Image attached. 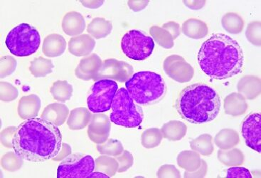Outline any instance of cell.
I'll return each mask as SVG.
<instances>
[{
  "label": "cell",
  "instance_id": "6da1fadb",
  "mask_svg": "<svg viewBox=\"0 0 261 178\" xmlns=\"http://www.w3.org/2000/svg\"><path fill=\"white\" fill-rule=\"evenodd\" d=\"M62 145V135L58 127L42 118L25 120L17 127L12 140L14 152L32 163L54 159Z\"/></svg>",
  "mask_w": 261,
  "mask_h": 178
},
{
  "label": "cell",
  "instance_id": "7a4b0ae2",
  "mask_svg": "<svg viewBox=\"0 0 261 178\" xmlns=\"http://www.w3.org/2000/svg\"><path fill=\"white\" fill-rule=\"evenodd\" d=\"M198 63L201 71L210 78L229 79L242 71L244 52L233 38L224 34H215L201 46Z\"/></svg>",
  "mask_w": 261,
  "mask_h": 178
},
{
  "label": "cell",
  "instance_id": "3957f363",
  "mask_svg": "<svg viewBox=\"0 0 261 178\" xmlns=\"http://www.w3.org/2000/svg\"><path fill=\"white\" fill-rule=\"evenodd\" d=\"M217 91L205 84L187 86L176 100V109L181 118L191 123H210L217 118L221 109Z\"/></svg>",
  "mask_w": 261,
  "mask_h": 178
},
{
  "label": "cell",
  "instance_id": "277c9868",
  "mask_svg": "<svg viewBox=\"0 0 261 178\" xmlns=\"http://www.w3.org/2000/svg\"><path fill=\"white\" fill-rule=\"evenodd\" d=\"M125 87L133 100L140 105L158 103L167 91L163 77L152 71L135 73L126 82Z\"/></svg>",
  "mask_w": 261,
  "mask_h": 178
},
{
  "label": "cell",
  "instance_id": "5b68a950",
  "mask_svg": "<svg viewBox=\"0 0 261 178\" xmlns=\"http://www.w3.org/2000/svg\"><path fill=\"white\" fill-rule=\"evenodd\" d=\"M110 119L117 125L125 128H137L143 123V110L134 103L125 88L117 91L112 104Z\"/></svg>",
  "mask_w": 261,
  "mask_h": 178
},
{
  "label": "cell",
  "instance_id": "8992f818",
  "mask_svg": "<svg viewBox=\"0 0 261 178\" xmlns=\"http://www.w3.org/2000/svg\"><path fill=\"white\" fill-rule=\"evenodd\" d=\"M9 51L19 57H28L39 49L41 36L37 29L23 23L12 29L5 39Z\"/></svg>",
  "mask_w": 261,
  "mask_h": 178
},
{
  "label": "cell",
  "instance_id": "52a82bcc",
  "mask_svg": "<svg viewBox=\"0 0 261 178\" xmlns=\"http://www.w3.org/2000/svg\"><path fill=\"white\" fill-rule=\"evenodd\" d=\"M155 47L154 39L140 30H132L122 37L121 48L124 55L136 61H143L152 55Z\"/></svg>",
  "mask_w": 261,
  "mask_h": 178
},
{
  "label": "cell",
  "instance_id": "ba28073f",
  "mask_svg": "<svg viewBox=\"0 0 261 178\" xmlns=\"http://www.w3.org/2000/svg\"><path fill=\"white\" fill-rule=\"evenodd\" d=\"M118 91V84L111 79L96 81L87 99L88 109L95 113L109 111Z\"/></svg>",
  "mask_w": 261,
  "mask_h": 178
},
{
  "label": "cell",
  "instance_id": "9c48e42d",
  "mask_svg": "<svg viewBox=\"0 0 261 178\" xmlns=\"http://www.w3.org/2000/svg\"><path fill=\"white\" fill-rule=\"evenodd\" d=\"M95 168V162L90 155L70 154L59 165L57 177H88Z\"/></svg>",
  "mask_w": 261,
  "mask_h": 178
},
{
  "label": "cell",
  "instance_id": "30bf717a",
  "mask_svg": "<svg viewBox=\"0 0 261 178\" xmlns=\"http://www.w3.org/2000/svg\"><path fill=\"white\" fill-rule=\"evenodd\" d=\"M241 134L246 145L252 150L260 154L261 150V116L260 113H253L248 115L241 126Z\"/></svg>",
  "mask_w": 261,
  "mask_h": 178
},
{
  "label": "cell",
  "instance_id": "8fae6325",
  "mask_svg": "<svg viewBox=\"0 0 261 178\" xmlns=\"http://www.w3.org/2000/svg\"><path fill=\"white\" fill-rule=\"evenodd\" d=\"M133 73L132 66L127 63L119 62L116 59H107L102 63L101 68L94 80L115 79L118 82H127Z\"/></svg>",
  "mask_w": 261,
  "mask_h": 178
},
{
  "label": "cell",
  "instance_id": "7c38bea8",
  "mask_svg": "<svg viewBox=\"0 0 261 178\" xmlns=\"http://www.w3.org/2000/svg\"><path fill=\"white\" fill-rule=\"evenodd\" d=\"M110 123L105 115L95 114L91 117L88 125L90 139L95 143H102L109 135Z\"/></svg>",
  "mask_w": 261,
  "mask_h": 178
},
{
  "label": "cell",
  "instance_id": "4fadbf2b",
  "mask_svg": "<svg viewBox=\"0 0 261 178\" xmlns=\"http://www.w3.org/2000/svg\"><path fill=\"white\" fill-rule=\"evenodd\" d=\"M101 59L95 54L84 57L75 69V75L84 81L94 79L101 68Z\"/></svg>",
  "mask_w": 261,
  "mask_h": 178
},
{
  "label": "cell",
  "instance_id": "5bb4252c",
  "mask_svg": "<svg viewBox=\"0 0 261 178\" xmlns=\"http://www.w3.org/2000/svg\"><path fill=\"white\" fill-rule=\"evenodd\" d=\"M94 39L88 35H82L71 38L68 43V49L76 57H85L89 55L95 47Z\"/></svg>",
  "mask_w": 261,
  "mask_h": 178
},
{
  "label": "cell",
  "instance_id": "9a60e30c",
  "mask_svg": "<svg viewBox=\"0 0 261 178\" xmlns=\"http://www.w3.org/2000/svg\"><path fill=\"white\" fill-rule=\"evenodd\" d=\"M85 19L79 12H68L63 19L62 29L68 36L81 35L85 30Z\"/></svg>",
  "mask_w": 261,
  "mask_h": 178
},
{
  "label": "cell",
  "instance_id": "2e32d148",
  "mask_svg": "<svg viewBox=\"0 0 261 178\" xmlns=\"http://www.w3.org/2000/svg\"><path fill=\"white\" fill-rule=\"evenodd\" d=\"M68 113L69 110L65 104L54 103L45 108L41 118L51 122L57 126H60L66 122Z\"/></svg>",
  "mask_w": 261,
  "mask_h": 178
},
{
  "label": "cell",
  "instance_id": "e0dca14e",
  "mask_svg": "<svg viewBox=\"0 0 261 178\" xmlns=\"http://www.w3.org/2000/svg\"><path fill=\"white\" fill-rule=\"evenodd\" d=\"M41 108V100L36 95L22 97L19 100L18 113L24 120L36 118Z\"/></svg>",
  "mask_w": 261,
  "mask_h": 178
},
{
  "label": "cell",
  "instance_id": "ac0fdd59",
  "mask_svg": "<svg viewBox=\"0 0 261 178\" xmlns=\"http://www.w3.org/2000/svg\"><path fill=\"white\" fill-rule=\"evenodd\" d=\"M66 41L64 37L57 34H51L45 38L43 44V53L48 57H59L64 53Z\"/></svg>",
  "mask_w": 261,
  "mask_h": 178
},
{
  "label": "cell",
  "instance_id": "d6986e66",
  "mask_svg": "<svg viewBox=\"0 0 261 178\" xmlns=\"http://www.w3.org/2000/svg\"><path fill=\"white\" fill-rule=\"evenodd\" d=\"M90 111L84 107L72 110L67 121L68 126L71 130H81L84 129L91 121Z\"/></svg>",
  "mask_w": 261,
  "mask_h": 178
},
{
  "label": "cell",
  "instance_id": "ffe728a7",
  "mask_svg": "<svg viewBox=\"0 0 261 178\" xmlns=\"http://www.w3.org/2000/svg\"><path fill=\"white\" fill-rule=\"evenodd\" d=\"M73 91V86L66 81H57L54 83L51 88L54 99L62 103L71 99Z\"/></svg>",
  "mask_w": 261,
  "mask_h": 178
},
{
  "label": "cell",
  "instance_id": "44dd1931",
  "mask_svg": "<svg viewBox=\"0 0 261 178\" xmlns=\"http://www.w3.org/2000/svg\"><path fill=\"white\" fill-rule=\"evenodd\" d=\"M53 68L51 60L40 57L31 62L30 71L34 77H44L51 73Z\"/></svg>",
  "mask_w": 261,
  "mask_h": 178
},
{
  "label": "cell",
  "instance_id": "7402d4cb",
  "mask_svg": "<svg viewBox=\"0 0 261 178\" xmlns=\"http://www.w3.org/2000/svg\"><path fill=\"white\" fill-rule=\"evenodd\" d=\"M111 30V24L100 18L93 19L88 26L87 31L93 37L100 39L109 35Z\"/></svg>",
  "mask_w": 261,
  "mask_h": 178
},
{
  "label": "cell",
  "instance_id": "603a6c76",
  "mask_svg": "<svg viewBox=\"0 0 261 178\" xmlns=\"http://www.w3.org/2000/svg\"><path fill=\"white\" fill-rule=\"evenodd\" d=\"M22 158L14 152H8L2 158L1 165L5 170L15 172L21 168L23 164Z\"/></svg>",
  "mask_w": 261,
  "mask_h": 178
},
{
  "label": "cell",
  "instance_id": "cb8c5ba5",
  "mask_svg": "<svg viewBox=\"0 0 261 178\" xmlns=\"http://www.w3.org/2000/svg\"><path fill=\"white\" fill-rule=\"evenodd\" d=\"M18 96V90L12 84L7 82L0 83V98L3 101H12L15 100Z\"/></svg>",
  "mask_w": 261,
  "mask_h": 178
},
{
  "label": "cell",
  "instance_id": "d4e9b609",
  "mask_svg": "<svg viewBox=\"0 0 261 178\" xmlns=\"http://www.w3.org/2000/svg\"><path fill=\"white\" fill-rule=\"evenodd\" d=\"M17 67V62L13 57L10 56H6L1 58V63H0V77H8L13 73Z\"/></svg>",
  "mask_w": 261,
  "mask_h": 178
},
{
  "label": "cell",
  "instance_id": "484cf974",
  "mask_svg": "<svg viewBox=\"0 0 261 178\" xmlns=\"http://www.w3.org/2000/svg\"><path fill=\"white\" fill-rule=\"evenodd\" d=\"M17 129V127H9L2 131L1 142L4 146L8 148L12 147V140Z\"/></svg>",
  "mask_w": 261,
  "mask_h": 178
},
{
  "label": "cell",
  "instance_id": "4316f807",
  "mask_svg": "<svg viewBox=\"0 0 261 178\" xmlns=\"http://www.w3.org/2000/svg\"><path fill=\"white\" fill-rule=\"evenodd\" d=\"M226 177L251 178L252 175L249 170L246 168L233 167V168L228 169L226 172Z\"/></svg>",
  "mask_w": 261,
  "mask_h": 178
},
{
  "label": "cell",
  "instance_id": "83f0119b",
  "mask_svg": "<svg viewBox=\"0 0 261 178\" xmlns=\"http://www.w3.org/2000/svg\"><path fill=\"white\" fill-rule=\"evenodd\" d=\"M70 154H71V147L67 145V144L63 143L62 147H61V150L59 152L58 156L54 158L53 160H55L56 161H61V160L64 159L65 158L67 157Z\"/></svg>",
  "mask_w": 261,
  "mask_h": 178
},
{
  "label": "cell",
  "instance_id": "f1b7e54d",
  "mask_svg": "<svg viewBox=\"0 0 261 178\" xmlns=\"http://www.w3.org/2000/svg\"><path fill=\"white\" fill-rule=\"evenodd\" d=\"M82 5L88 8H97L101 5V2H81Z\"/></svg>",
  "mask_w": 261,
  "mask_h": 178
}]
</instances>
